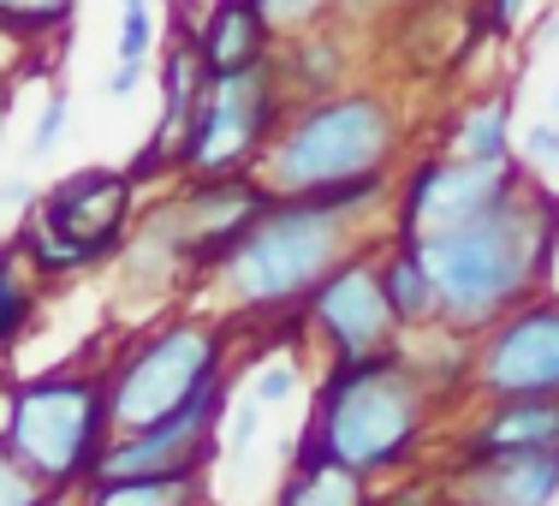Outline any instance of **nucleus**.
Returning <instances> with one entry per match:
<instances>
[{
    "label": "nucleus",
    "instance_id": "20e7f679",
    "mask_svg": "<svg viewBox=\"0 0 559 506\" xmlns=\"http://www.w3.org/2000/svg\"><path fill=\"white\" fill-rule=\"evenodd\" d=\"M411 150V126L393 90L345 84L334 96L292 102L269 150L257 155V179L274 197H328L369 173H399Z\"/></svg>",
    "mask_w": 559,
    "mask_h": 506
},
{
    "label": "nucleus",
    "instance_id": "6ab92c4d",
    "mask_svg": "<svg viewBox=\"0 0 559 506\" xmlns=\"http://www.w3.org/2000/svg\"><path fill=\"white\" fill-rule=\"evenodd\" d=\"M274 506H376V483L334 459H310V464L286 459V483H280Z\"/></svg>",
    "mask_w": 559,
    "mask_h": 506
},
{
    "label": "nucleus",
    "instance_id": "9b49d317",
    "mask_svg": "<svg viewBox=\"0 0 559 506\" xmlns=\"http://www.w3.org/2000/svg\"><path fill=\"white\" fill-rule=\"evenodd\" d=\"M559 393V292H536L471 340L464 399H542Z\"/></svg>",
    "mask_w": 559,
    "mask_h": 506
},
{
    "label": "nucleus",
    "instance_id": "6e6552de",
    "mask_svg": "<svg viewBox=\"0 0 559 506\" xmlns=\"http://www.w3.org/2000/svg\"><path fill=\"white\" fill-rule=\"evenodd\" d=\"M530 179L524 162H464V155L429 150L417 162L399 167L393 179V203H388V233L393 238H441L452 226L488 215L495 203L518 191Z\"/></svg>",
    "mask_w": 559,
    "mask_h": 506
},
{
    "label": "nucleus",
    "instance_id": "a878e982",
    "mask_svg": "<svg viewBox=\"0 0 559 506\" xmlns=\"http://www.w3.org/2000/svg\"><path fill=\"white\" fill-rule=\"evenodd\" d=\"M262 411H269V405H257L250 393H238L233 405H226V423H221V459H250V447H257V435H262Z\"/></svg>",
    "mask_w": 559,
    "mask_h": 506
},
{
    "label": "nucleus",
    "instance_id": "dca6fc26",
    "mask_svg": "<svg viewBox=\"0 0 559 506\" xmlns=\"http://www.w3.org/2000/svg\"><path fill=\"white\" fill-rule=\"evenodd\" d=\"M274 66H280V84H286L292 102H316V96H334L357 78V48L352 31L340 19L316 24V31H298L286 43H274Z\"/></svg>",
    "mask_w": 559,
    "mask_h": 506
},
{
    "label": "nucleus",
    "instance_id": "aec40b11",
    "mask_svg": "<svg viewBox=\"0 0 559 506\" xmlns=\"http://www.w3.org/2000/svg\"><path fill=\"white\" fill-rule=\"evenodd\" d=\"M84 506H209V471L179 476H114V483H84Z\"/></svg>",
    "mask_w": 559,
    "mask_h": 506
},
{
    "label": "nucleus",
    "instance_id": "2f4dec72",
    "mask_svg": "<svg viewBox=\"0 0 559 506\" xmlns=\"http://www.w3.org/2000/svg\"><path fill=\"white\" fill-rule=\"evenodd\" d=\"M203 7H215V0H173V24H179V31H191V19Z\"/></svg>",
    "mask_w": 559,
    "mask_h": 506
},
{
    "label": "nucleus",
    "instance_id": "ddd939ff",
    "mask_svg": "<svg viewBox=\"0 0 559 506\" xmlns=\"http://www.w3.org/2000/svg\"><path fill=\"white\" fill-rule=\"evenodd\" d=\"M209 78L215 72H209L203 55H197L191 31H173V43L162 48V78H155V90H162V114H155V131H150V143L138 150V162L126 167L131 179H138V191L155 185V179H173V167H179V143H185V131H191L197 108H203V96H209Z\"/></svg>",
    "mask_w": 559,
    "mask_h": 506
},
{
    "label": "nucleus",
    "instance_id": "a211bd4d",
    "mask_svg": "<svg viewBox=\"0 0 559 506\" xmlns=\"http://www.w3.org/2000/svg\"><path fill=\"white\" fill-rule=\"evenodd\" d=\"M376 274H381V292H388V304H393L405 334L441 322V292H435V274H429V262H423L417 238L381 233L376 238Z\"/></svg>",
    "mask_w": 559,
    "mask_h": 506
},
{
    "label": "nucleus",
    "instance_id": "c756f323",
    "mask_svg": "<svg viewBox=\"0 0 559 506\" xmlns=\"http://www.w3.org/2000/svg\"><path fill=\"white\" fill-rule=\"evenodd\" d=\"M150 84V60H114V72H108V96L114 102H126V96H138V90Z\"/></svg>",
    "mask_w": 559,
    "mask_h": 506
},
{
    "label": "nucleus",
    "instance_id": "4be33fe9",
    "mask_svg": "<svg viewBox=\"0 0 559 506\" xmlns=\"http://www.w3.org/2000/svg\"><path fill=\"white\" fill-rule=\"evenodd\" d=\"M78 7H84V0H0V24L19 31V36H31V43H43V36L72 31Z\"/></svg>",
    "mask_w": 559,
    "mask_h": 506
},
{
    "label": "nucleus",
    "instance_id": "1a4fd4ad",
    "mask_svg": "<svg viewBox=\"0 0 559 506\" xmlns=\"http://www.w3.org/2000/svg\"><path fill=\"white\" fill-rule=\"evenodd\" d=\"M298 322H304V345L322 352V364H357V357H381L399 352V316L381 292L376 274V245L352 250L340 269H328L316 292L298 304Z\"/></svg>",
    "mask_w": 559,
    "mask_h": 506
},
{
    "label": "nucleus",
    "instance_id": "c85d7f7f",
    "mask_svg": "<svg viewBox=\"0 0 559 506\" xmlns=\"http://www.w3.org/2000/svg\"><path fill=\"white\" fill-rule=\"evenodd\" d=\"M518 155H524L530 173H559V119H536L518 138Z\"/></svg>",
    "mask_w": 559,
    "mask_h": 506
},
{
    "label": "nucleus",
    "instance_id": "393cba45",
    "mask_svg": "<svg viewBox=\"0 0 559 506\" xmlns=\"http://www.w3.org/2000/svg\"><path fill=\"white\" fill-rule=\"evenodd\" d=\"M150 55H155V0H119L114 60H150Z\"/></svg>",
    "mask_w": 559,
    "mask_h": 506
},
{
    "label": "nucleus",
    "instance_id": "0eeeda50",
    "mask_svg": "<svg viewBox=\"0 0 559 506\" xmlns=\"http://www.w3.org/2000/svg\"><path fill=\"white\" fill-rule=\"evenodd\" d=\"M286 108H292V96H286V84H280L274 55L257 60V66H238V72H215L203 108H197L191 131H185V143H179L173 179L257 167V155L269 150V138L280 131Z\"/></svg>",
    "mask_w": 559,
    "mask_h": 506
},
{
    "label": "nucleus",
    "instance_id": "cd10ccee",
    "mask_svg": "<svg viewBox=\"0 0 559 506\" xmlns=\"http://www.w3.org/2000/svg\"><path fill=\"white\" fill-rule=\"evenodd\" d=\"M43 501H48V489L36 483L19 459H12L7 442H0V506H43Z\"/></svg>",
    "mask_w": 559,
    "mask_h": 506
},
{
    "label": "nucleus",
    "instance_id": "9d476101",
    "mask_svg": "<svg viewBox=\"0 0 559 506\" xmlns=\"http://www.w3.org/2000/svg\"><path fill=\"white\" fill-rule=\"evenodd\" d=\"M36 226L48 238H60L84 269H102L126 250L131 226L143 215V191L131 173L119 167H78V173H60L43 197H36Z\"/></svg>",
    "mask_w": 559,
    "mask_h": 506
},
{
    "label": "nucleus",
    "instance_id": "4468645a",
    "mask_svg": "<svg viewBox=\"0 0 559 506\" xmlns=\"http://www.w3.org/2000/svg\"><path fill=\"white\" fill-rule=\"evenodd\" d=\"M452 452H559V393L476 399L452 435Z\"/></svg>",
    "mask_w": 559,
    "mask_h": 506
},
{
    "label": "nucleus",
    "instance_id": "7c9ffc66",
    "mask_svg": "<svg viewBox=\"0 0 559 506\" xmlns=\"http://www.w3.org/2000/svg\"><path fill=\"white\" fill-rule=\"evenodd\" d=\"M36 197H43V185H36L31 173H12V179H0V209H19V215H31Z\"/></svg>",
    "mask_w": 559,
    "mask_h": 506
},
{
    "label": "nucleus",
    "instance_id": "412c9836",
    "mask_svg": "<svg viewBox=\"0 0 559 506\" xmlns=\"http://www.w3.org/2000/svg\"><path fill=\"white\" fill-rule=\"evenodd\" d=\"M257 405H292V399L304 393V352L298 345H280L269 352L257 369H250V388H245Z\"/></svg>",
    "mask_w": 559,
    "mask_h": 506
},
{
    "label": "nucleus",
    "instance_id": "473e14b6",
    "mask_svg": "<svg viewBox=\"0 0 559 506\" xmlns=\"http://www.w3.org/2000/svg\"><path fill=\"white\" fill-rule=\"evenodd\" d=\"M548 119H559V78L548 84Z\"/></svg>",
    "mask_w": 559,
    "mask_h": 506
},
{
    "label": "nucleus",
    "instance_id": "39448f33",
    "mask_svg": "<svg viewBox=\"0 0 559 506\" xmlns=\"http://www.w3.org/2000/svg\"><path fill=\"white\" fill-rule=\"evenodd\" d=\"M233 340H238V328L215 310H197V304L162 316V322L131 328L102 357L114 435L150 429V423L185 411L197 393H209L215 381H226L233 376Z\"/></svg>",
    "mask_w": 559,
    "mask_h": 506
},
{
    "label": "nucleus",
    "instance_id": "7ed1b4c3",
    "mask_svg": "<svg viewBox=\"0 0 559 506\" xmlns=\"http://www.w3.org/2000/svg\"><path fill=\"white\" fill-rule=\"evenodd\" d=\"M441 405L447 399L399 352L322 364L310 417L292 442V464L334 459L369 483H393V476L417 471V452L441 423Z\"/></svg>",
    "mask_w": 559,
    "mask_h": 506
},
{
    "label": "nucleus",
    "instance_id": "b1692460",
    "mask_svg": "<svg viewBox=\"0 0 559 506\" xmlns=\"http://www.w3.org/2000/svg\"><path fill=\"white\" fill-rule=\"evenodd\" d=\"M257 12L269 19L274 43H286L298 31H316V24L340 19V0H257Z\"/></svg>",
    "mask_w": 559,
    "mask_h": 506
},
{
    "label": "nucleus",
    "instance_id": "f3484780",
    "mask_svg": "<svg viewBox=\"0 0 559 506\" xmlns=\"http://www.w3.org/2000/svg\"><path fill=\"white\" fill-rule=\"evenodd\" d=\"M191 43L203 55L209 72H238L274 55V31L257 12V0H215L191 19Z\"/></svg>",
    "mask_w": 559,
    "mask_h": 506
},
{
    "label": "nucleus",
    "instance_id": "423d86ee",
    "mask_svg": "<svg viewBox=\"0 0 559 506\" xmlns=\"http://www.w3.org/2000/svg\"><path fill=\"white\" fill-rule=\"evenodd\" d=\"M108 376L96 364H60L12 388L7 447L48 495H78L108 447Z\"/></svg>",
    "mask_w": 559,
    "mask_h": 506
},
{
    "label": "nucleus",
    "instance_id": "2eb2a0df",
    "mask_svg": "<svg viewBox=\"0 0 559 506\" xmlns=\"http://www.w3.org/2000/svg\"><path fill=\"white\" fill-rule=\"evenodd\" d=\"M441 150L464 162H518V78L483 84L447 114Z\"/></svg>",
    "mask_w": 559,
    "mask_h": 506
},
{
    "label": "nucleus",
    "instance_id": "f8f14e48",
    "mask_svg": "<svg viewBox=\"0 0 559 506\" xmlns=\"http://www.w3.org/2000/svg\"><path fill=\"white\" fill-rule=\"evenodd\" d=\"M447 506H554L559 452H447Z\"/></svg>",
    "mask_w": 559,
    "mask_h": 506
},
{
    "label": "nucleus",
    "instance_id": "5701e85b",
    "mask_svg": "<svg viewBox=\"0 0 559 506\" xmlns=\"http://www.w3.org/2000/svg\"><path fill=\"white\" fill-rule=\"evenodd\" d=\"M559 0H471V19L483 24L495 43H518L530 36V24H542Z\"/></svg>",
    "mask_w": 559,
    "mask_h": 506
},
{
    "label": "nucleus",
    "instance_id": "f03ea898",
    "mask_svg": "<svg viewBox=\"0 0 559 506\" xmlns=\"http://www.w3.org/2000/svg\"><path fill=\"white\" fill-rule=\"evenodd\" d=\"M559 257V191L530 173L506 203L488 215L452 226L441 238H423V262L441 292V328L476 340L518 310L524 298L554 286Z\"/></svg>",
    "mask_w": 559,
    "mask_h": 506
},
{
    "label": "nucleus",
    "instance_id": "f257e3e1",
    "mask_svg": "<svg viewBox=\"0 0 559 506\" xmlns=\"http://www.w3.org/2000/svg\"><path fill=\"white\" fill-rule=\"evenodd\" d=\"M388 226L357 221L322 197H274L233 245L209 262V274L191 286L197 310H215L226 322H262L274 328L316 292L328 269H340L352 250L376 245Z\"/></svg>",
    "mask_w": 559,
    "mask_h": 506
},
{
    "label": "nucleus",
    "instance_id": "f704fd0d",
    "mask_svg": "<svg viewBox=\"0 0 559 506\" xmlns=\"http://www.w3.org/2000/svg\"><path fill=\"white\" fill-rule=\"evenodd\" d=\"M411 7H435V0H411Z\"/></svg>",
    "mask_w": 559,
    "mask_h": 506
},
{
    "label": "nucleus",
    "instance_id": "bb28decb",
    "mask_svg": "<svg viewBox=\"0 0 559 506\" xmlns=\"http://www.w3.org/2000/svg\"><path fill=\"white\" fill-rule=\"evenodd\" d=\"M66 119H72V96H66V84H55V90H48V102H43V114H36V126H31V143H24L31 162H48V155L60 150Z\"/></svg>",
    "mask_w": 559,
    "mask_h": 506
},
{
    "label": "nucleus",
    "instance_id": "72a5a7b5",
    "mask_svg": "<svg viewBox=\"0 0 559 506\" xmlns=\"http://www.w3.org/2000/svg\"><path fill=\"white\" fill-rule=\"evenodd\" d=\"M43 506H84V501H78V495H48Z\"/></svg>",
    "mask_w": 559,
    "mask_h": 506
}]
</instances>
